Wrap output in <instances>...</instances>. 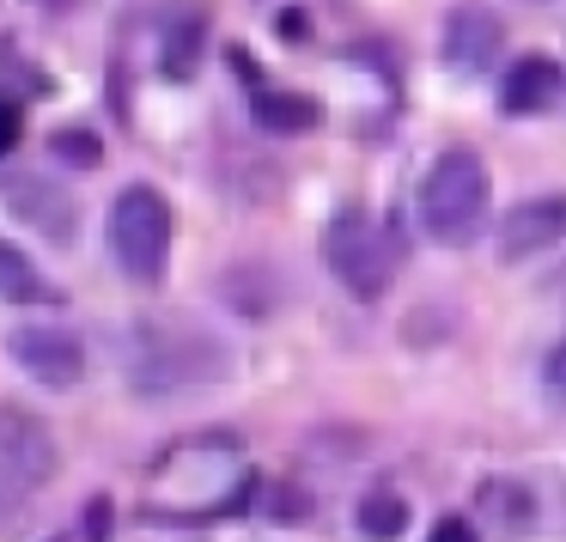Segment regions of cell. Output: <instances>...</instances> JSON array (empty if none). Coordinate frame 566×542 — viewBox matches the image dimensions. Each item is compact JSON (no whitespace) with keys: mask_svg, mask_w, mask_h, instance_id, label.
Listing matches in <instances>:
<instances>
[{"mask_svg":"<svg viewBox=\"0 0 566 542\" xmlns=\"http://www.w3.org/2000/svg\"><path fill=\"white\" fill-rule=\"evenodd\" d=\"M7 354H13V366L31 372L43 390H74L80 372H86V347H80V335L55 330V323L13 330V335H7Z\"/></svg>","mask_w":566,"mask_h":542,"instance_id":"8992f818","label":"cell"},{"mask_svg":"<svg viewBox=\"0 0 566 542\" xmlns=\"http://www.w3.org/2000/svg\"><path fill=\"white\" fill-rule=\"evenodd\" d=\"M201 38H208V25H201L196 13H189L184 25L165 31V74H171V80L196 74V67H201Z\"/></svg>","mask_w":566,"mask_h":542,"instance_id":"9a60e30c","label":"cell"},{"mask_svg":"<svg viewBox=\"0 0 566 542\" xmlns=\"http://www.w3.org/2000/svg\"><path fill=\"white\" fill-rule=\"evenodd\" d=\"M43 293H50V286H43V274L31 269L25 250L0 244V299H7V305H31V299H43Z\"/></svg>","mask_w":566,"mask_h":542,"instance_id":"5bb4252c","label":"cell"},{"mask_svg":"<svg viewBox=\"0 0 566 542\" xmlns=\"http://www.w3.org/2000/svg\"><path fill=\"white\" fill-rule=\"evenodd\" d=\"M500 43H505V25L488 7H457L444 19V67H457V74H481L500 55Z\"/></svg>","mask_w":566,"mask_h":542,"instance_id":"ba28073f","label":"cell"},{"mask_svg":"<svg viewBox=\"0 0 566 542\" xmlns=\"http://www.w3.org/2000/svg\"><path fill=\"white\" fill-rule=\"evenodd\" d=\"M488 220V165L469 147H451L432 159L427 184H420V226L432 244H469Z\"/></svg>","mask_w":566,"mask_h":542,"instance_id":"7a4b0ae2","label":"cell"},{"mask_svg":"<svg viewBox=\"0 0 566 542\" xmlns=\"http://www.w3.org/2000/svg\"><path fill=\"white\" fill-rule=\"evenodd\" d=\"M171 238H177V220H171V201L159 196L153 184H135L116 196L111 208V250L123 262L128 281L153 286L171 262Z\"/></svg>","mask_w":566,"mask_h":542,"instance_id":"3957f363","label":"cell"},{"mask_svg":"<svg viewBox=\"0 0 566 542\" xmlns=\"http://www.w3.org/2000/svg\"><path fill=\"white\" fill-rule=\"evenodd\" d=\"M43 13H74V7H86V0H38Z\"/></svg>","mask_w":566,"mask_h":542,"instance_id":"44dd1931","label":"cell"},{"mask_svg":"<svg viewBox=\"0 0 566 542\" xmlns=\"http://www.w3.org/2000/svg\"><path fill=\"white\" fill-rule=\"evenodd\" d=\"M560 238H566V196L517 201V208L500 220V257L505 262H524V257H536V250L560 244Z\"/></svg>","mask_w":566,"mask_h":542,"instance_id":"52a82bcc","label":"cell"},{"mask_svg":"<svg viewBox=\"0 0 566 542\" xmlns=\"http://www.w3.org/2000/svg\"><path fill=\"white\" fill-rule=\"evenodd\" d=\"M50 476H55V445L43 432V420L0 403V518H13Z\"/></svg>","mask_w":566,"mask_h":542,"instance_id":"5b68a950","label":"cell"},{"mask_svg":"<svg viewBox=\"0 0 566 542\" xmlns=\"http://www.w3.org/2000/svg\"><path fill=\"white\" fill-rule=\"evenodd\" d=\"M250 116H256L262 128H274V135H298V128L317 123V104L298 98V92H274V86H256L250 92Z\"/></svg>","mask_w":566,"mask_h":542,"instance_id":"7c38bea8","label":"cell"},{"mask_svg":"<svg viewBox=\"0 0 566 542\" xmlns=\"http://www.w3.org/2000/svg\"><path fill=\"white\" fill-rule=\"evenodd\" d=\"M55 153H62L67 165H98L104 159V147H98L92 128H55Z\"/></svg>","mask_w":566,"mask_h":542,"instance_id":"2e32d148","label":"cell"},{"mask_svg":"<svg viewBox=\"0 0 566 542\" xmlns=\"http://www.w3.org/2000/svg\"><path fill=\"white\" fill-rule=\"evenodd\" d=\"M481 518H488L500 536H524V530L536 524V493H530L524 481H488V488H481Z\"/></svg>","mask_w":566,"mask_h":542,"instance_id":"8fae6325","label":"cell"},{"mask_svg":"<svg viewBox=\"0 0 566 542\" xmlns=\"http://www.w3.org/2000/svg\"><path fill=\"white\" fill-rule=\"evenodd\" d=\"M13 140H19V116H13V111H0V153L13 147Z\"/></svg>","mask_w":566,"mask_h":542,"instance_id":"ffe728a7","label":"cell"},{"mask_svg":"<svg viewBox=\"0 0 566 542\" xmlns=\"http://www.w3.org/2000/svg\"><path fill=\"white\" fill-rule=\"evenodd\" d=\"M408 530V500L396 488H371L366 500H359V536H371V542H396Z\"/></svg>","mask_w":566,"mask_h":542,"instance_id":"4fadbf2b","label":"cell"},{"mask_svg":"<svg viewBox=\"0 0 566 542\" xmlns=\"http://www.w3.org/2000/svg\"><path fill=\"white\" fill-rule=\"evenodd\" d=\"M542 384H548V396H554V403L566 408V342H560V347H554V354H548V372H542Z\"/></svg>","mask_w":566,"mask_h":542,"instance_id":"e0dca14e","label":"cell"},{"mask_svg":"<svg viewBox=\"0 0 566 542\" xmlns=\"http://www.w3.org/2000/svg\"><path fill=\"white\" fill-rule=\"evenodd\" d=\"M323 262L354 299H384V286L396 274V244L359 208H342L323 232Z\"/></svg>","mask_w":566,"mask_h":542,"instance_id":"277c9868","label":"cell"},{"mask_svg":"<svg viewBox=\"0 0 566 542\" xmlns=\"http://www.w3.org/2000/svg\"><path fill=\"white\" fill-rule=\"evenodd\" d=\"M0 189H7L19 220H31L50 244H67V238H74V201H67V189H50V184H38V177H7Z\"/></svg>","mask_w":566,"mask_h":542,"instance_id":"9c48e42d","label":"cell"},{"mask_svg":"<svg viewBox=\"0 0 566 542\" xmlns=\"http://www.w3.org/2000/svg\"><path fill=\"white\" fill-rule=\"evenodd\" d=\"M86 542H111V500L86 505Z\"/></svg>","mask_w":566,"mask_h":542,"instance_id":"d6986e66","label":"cell"},{"mask_svg":"<svg viewBox=\"0 0 566 542\" xmlns=\"http://www.w3.org/2000/svg\"><path fill=\"white\" fill-rule=\"evenodd\" d=\"M226 372V354L201 330L177 323H140L128 347V378L140 396H201Z\"/></svg>","mask_w":566,"mask_h":542,"instance_id":"6da1fadb","label":"cell"},{"mask_svg":"<svg viewBox=\"0 0 566 542\" xmlns=\"http://www.w3.org/2000/svg\"><path fill=\"white\" fill-rule=\"evenodd\" d=\"M427 542H481V536L469 530V518H439V524L427 530Z\"/></svg>","mask_w":566,"mask_h":542,"instance_id":"ac0fdd59","label":"cell"},{"mask_svg":"<svg viewBox=\"0 0 566 542\" xmlns=\"http://www.w3.org/2000/svg\"><path fill=\"white\" fill-rule=\"evenodd\" d=\"M560 92H566V74H560V67H554L548 55H524V62L505 74L500 111H505V116H536V111H548Z\"/></svg>","mask_w":566,"mask_h":542,"instance_id":"30bf717a","label":"cell"},{"mask_svg":"<svg viewBox=\"0 0 566 542\" xmlns=\"http://www.w3.org/2000/svg\"><path fill=\"white\" fill-rule=\"evenodd\" d=\"M548 286H560V293H566V269H560V274H554V281H548Z\"/></svg>","mask_w":566,"mask_h":542,"instance_id":"7402d4cb","label":"cell"}]
</instances>
